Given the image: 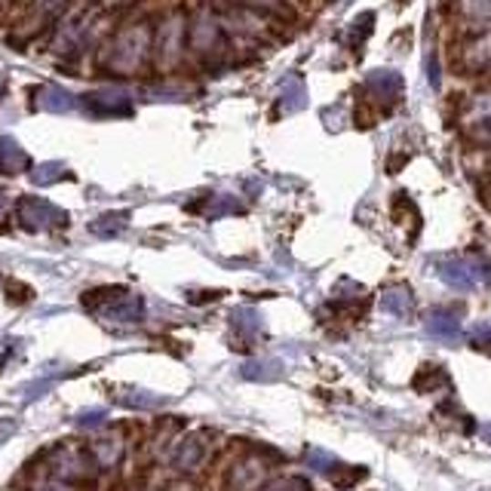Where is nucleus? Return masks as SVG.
I'll list each match as a JSON object with an SVG mask.
<instances>
[{"mask_svg": "<svg viewBox=\"0 0 491 491\" xmlns=\"http://www.w3.org/2000/svg\"><path fill=\"white\" fill-rule=\"evenodd\" d=\"M424 332L430 338L443 344H458L461 338V319H458V310H448V308H434L424 317Z\"/></svg>", "mask_w": 491, "mask_h": 491, "instance_id": "nucleus-5", "label": "nucleus"}, {"mask_svg": "<svg viewBox=\"0 0 491 491\" xmlns=\"http://www.w3.org/2000/svg\"><path fill=\"white\" fill-rule=\"evenodd\" d=\"M473 344H476L482 353H488V357H491V323L476 326V332H473Z\"/></svg>", "mask_w": 491, "mask_h": 491, "instance_id": "nucleus-25", "label": "nucleus"}, {"mask_svg": "<svg viewBox=\"0 0 491 491\" xmlns=\"http://www.w3.org/2000/svg\"><path fill=\"white\" fill-rule=\"evenodd\" d=\"M234 326H236V329H243L246 335H252V332H258V329H261V319H258V313H256V310L240 308V310H234Z\"/></svg>", "mask_w": 491, "mask_h": 491, "instance_id": "nucleus-24", "label": "nucleus"}, {"mask_svg": "<svg viewBox=\"0 0 491 491\" xmlns=\"http://www.w3.org/2000/svg\"><path fill=\"white\" fill-rule=\"evenodd\" d=\"M265 473H267L265 461H258V458L240 461L231 470V488L234 491H256L261 482H265Z\"/></svg>", "mask_w": 491, "mask_h": 491, "instance_id": "nucleus-8", "label": "nucleus"}, {"mask_svg": "<svg viewBox=\"0 0 491 491\" xmlns=\"http://www.w3.org/2000/svg\"><path fill=\"white\" fill-rule=\"evenodd\" d=\"M461 65L467 68L470 74L488 71V68H491V34H482V37L467 40L464 56H461Z\"/></svg>", "mask_w": 491, "mask_h": 491, "instance_id": "nucleus-9", "label": "nucleus"}, {"mask_svg": "<svg viewBox=\"0 0 491 491\" xmlns=\"http://www.w3.org/2000/svg\"><path fill=\"white\" fill-rule=\"evenodd\" d=\"M4 203H6V193H4V191H0V209H4Z\"/></svg>", "mask_w": 491, "mask_h": 491, "instance_id": "nucleus-32", "label": "nucleus"}, {"mask_svg": "<svg viewBox=\"0 0 491 491\" xmlns=\"http://www.w3.org/2000/svg\"><path fill=\"white\" fill-rule=\"evenodd\" d=\"M4 92H6V80H4V74H0V99H4Z\"/></svg>", "mask_w": 491, "mask_h": 491, "instance_id": "nucleus-31", "label": "nucleus"}, {"mask_svg": "<svg viewBox=\"0 0 491 491\" xmlns=\"http://www.w3.org/2000/svg\"><path fill=\"white\" fill-rule=\"evenodd\" d=\"M458 13L473 25V28H479L482 34L491 31V0H473V4H461Z\"/></svg>", "mask_w": 491, "mask_h": 491, "instance_id": "nucleus-17", "label": "nucleus"}, {"mask_svg": "<svg viewBox=\"0 0 491 491\" xmlns=\"http://www.w3.org/2000/svg\"><path fill=\"white\" fill-rule=\"evenodd\" d=\"M225 213H240V203H234V200H227V197H218L215 206H209V218H218V215H225Z\"/></svg>", "mask_w": 491, "mask_h": 491, "instance_id": "nucleus-27", "label": "nucleus"}, {"mask_svg": "<svg viewBox=\"0 0 491 491\" xmlns=\"http://www.w3.org/2000/svg\"><path fill=\"white\" fill-rule=\"evenodd\" d=\"M126 222H130V213H111V215H101L92 222V234H99V236H114V234H120Z\"/></svg>", "mask_w": 491, "mask_h": 491, "instance_id": "nucleus-20", "label": "nucleus"}, {"mask_svg": "<svg viewBox=\"0 0 491 491\" xmlns=\"http://www.w3.org/2000/svg\"><path fill=\"white\" fill-rule=\"evenodd\" d=\"M443 384H448V375L443 366H436V362H424L412 378V387L418 393H434L436 387H443Z\"/></svg>", "mask_w": 491, "mask_h": 491, "instance_id": "nucleus-12", "label": "nucleus"}, {"mask_svg": "<svg viewBox=\"0 0 491 491\" xmlns=\"http://www.w3.org/2000/svg\"><path fill=\"white\" fill-rule=\"evenodd\" d=\"M22 169H31L28 157H25L19 148H16V141L0 139V172H4V175H16V172H22Z\"/></svg>", "mask_w": 491, "mask_h": 491, "instance_id": "nucleus-16", "label": "nucleus"}, {"mask_svg": "<svg viewBox=\"0 0 491 491\" xmlns=\"http://www.w3.org/2000/svg\"><path fill=\"white\" fill-rule=\"evenodd\" d=\"M304 99H308V89H304V80L301 78H292L283 83V92H279V108H283L286 114L292 111H301L304 108Z\"/></svg>", "mask_w": 491, "mask_h": 491, "instance_id": "nucleus-15", "label": "nucleus"}, {"mask_svg": "<svg viewBox=\"0 0 491 491\" xmlns=\"http://www.w3.org/2000/svg\"><path fill=\"white\" fill-rule=\"evenodd\" d=\"M261 491H313V486L308 479H301V476H283V479L267 482Z\"/></svg>", "mask_w": 491, "mask_h": 491, "instance_id": "nucleus-22", "label": "nucleus"}, {"mask_svg": "<svg viewBox=\"0 0 491 491\" xmlns=\"http://www.w3.org/2000/svg\"><path fill=\"white\" fill-rule=\"evenodd\" d=\"M31 179L37 182V184H49V182L62 179V169L53 166V163H49V166H40L37 172H31Z\"/></svg>", "mask_w": 491, "mask_h": 491, "instance_id": "nucleus-26", "label": "nucleus"}, {"mask_svg": "<svg viewBox=\"0 0 491 491\" xmlns=\"http://www.w3.org/2000/svg\"><path fill=\"white\" fill-rule=\"evenodd\" d=\"M83 101H87L89 111L105 114V117L130 114V111H132V108H130V99H126L123 92H114V89H108V92H92V96H83Z\"/></svg>", "mask_w": 491, "mask_h": 491, "instance_id": "nucleus-11", "label": "nucleus"}, {"mask_svg": "<svg viewBox=\"0 0 491 491\" xmlns=\"http://www.w3.org/2000/svg\"><path fill=\"white\" fill-rule=\"evenodd\" d=\"M436 277L454 292H473L479 286H491V265L486 258H443L436 261Z\"/></svg>", "mask_w": 491, "mask_h": 491, "instance_id": "nucleus-1", "label": "nucleus"}, {"mask_svg": "<svg viewBox=\"0 0 491 491\" xmlns=\"http://www.w3.org/2000/svg\"><path fill=\"white\" fill-rule=\"evenodd\" d=\"M31 96H34L31 105L34 108H47V111H68V108L74 105L71 96H68L65 89H58V87H40V89H34Z\"/></svg>", "mask_w": 491, "mask_h": 491, "instance_id": "nucleus-14", "label": "nucleus"}, {"mask_svg": "<svg viewBox=\"0 0 491 491\" xmlns=\"http://www.w3.org/2000/svg\"><path fill=\"white\" fill-rule=\"evenodd\" d=\"M464 130H467V135L476 145H491V92L470 99Z\"/></svg>", "mask_w": 491, "mask_h": 491, "instance_id": "nucleus-4", "label": "nucleus"}, {"mask_svg": "<svg viewBox=\"0 0 491 491\" xmlns=\"http://www.w3.org/2000/svg\"><path fill=\"white\" fill-rule=\"evenodd\" d=\"M203 458H206V443H200L197 436H191V439H184L179 445V452H175V467L191 473L200 467Z\"/></svg>", "mask_w": 491, "mask_h": 491, "instance_id": "nucleus-13", "label": "nucleus"}, {"mask_svg": "<svg viewBox=\"0 0 491 491\" xmlns=\"http://www.w3.org/2000/svg\"><path fill=\"white\" fill-rule=\"evenodd\" d=\"M151 53H154V31H151L148 25H135V28L123 31L111 44L108 65L120 68V71H132V68H139Z\"/></svg>", "mask_w": 491, "mask_h": 491, "instance_id": "nucleus-2", "label": "nucleus"}, {"mask_svg": "<svg viewBox=\"0 0 491 491\" xmlns=\"http://www.w3.org/2000/svg\"><path fill=\"white\" fill-rule=\"evenodd\" d=\"M304 461H308V467L319 470V473H332L338 467L335 454L323 452V448H308V454H304Z\"/></svg>", "mask_w": 491, "mask_h": 491, "instance_id": "nucleus-21", "label": "nucleus"}, {"mask_svg": "<svg viewBox=\"0 0 491 491\" xmlns=\"http://www.w3.org/2000/svg\"><path fill=\"white\" fill-rule=\"evenodd\" d=\"M16 430V421L13 418H0V443H6V439L13 436Z\"/></svg>", "mask_w": 491, "mask_h": 491, "instance_id": "nucleus-29", "label": "nucleus"}, {"mask_svg": "<svg viewBox=\"0 0 491 491\" xmlns=\"http://www.w3.org/2000/svg\"><path fill=\"white\" fill-rule=\"evenodd\" d=\"M188 44L197 49V53H215L218 44H222V25L213 19H200L191 25Z\"/></svg>", "mask_w": 491, "mask_h": 491, "instance_id": "nucleus-10", "label": "nucleus"}, {"mask_svg": "<svg viewBox=\"0 0 491 491\" xmlns=\"http://www.w3.org/2000/svg\"><path fill=\"white\" fill-rule=\"evenodd\" d=\"M371 22H375V13H360L357 19L350 22V44H362V40L369 37Z\"/></svg>", "mask_w": 491, "mask_h": 491, "instance_id": "nucleus-23", "label": "nucleus"}, {"mask_svg": "<svg viewBox=\"0 0 491 491\" xmlns=\"http://www.w3.org/2000/svg\"><path fill=\"white\" fill-rule=\"evenodd\" d=\"M19 222L31 231H44V227H56L65 225L68 215L62 209H56L53 203L40 200V197H22L19 200Z\"/></svg>", "mask_w": 491, "mask_h": 491, "instance_id": "nucleus-3", "label": "nucleus"}, {"mask_svg": "<svg viewBox=\"0 0 491 491\" xmlns=\"http://www.w3.org/2000/svg\"><path fill=\"white\" fill-rule=\"evenodd\" d=\"M366 476H369L366 467H344V464H338V467L329 473V479H332V486L338 491H350L353 486H360Z\"/></svg>", "mask_w": 491, "mask_h": 491, "instance_id": "nucleus-18", "label": "nucleus"}, {"mask_svg": "<svg viewBox=\"0 0 491 491\" xmlns=\"http://www.w3.org/2000/svg\"><path fill=\"white\" fill-rule=\"evenodd\" d=\"M34 491H71L65 486V482H58V479H37V486H34Z\"/></svg>", "mask_w": 491, "mask_h": 491, "instance_id": "nucleus-28", "label": "nucleus"}, {"mask_svg": "<svg viewBox=\"0 0 491 491\" xmlns=\"http://www.w3.org/2000/svg\"><path fill=\"white\" fill-rule=\"evenodd\" d=\"M381 308H384V313H391V317L409 319L414 310V295L405 283L387 286V289L381 292Z\"/></svg>", "mask_w": 491, "mask_h": 491, "instance_id": "nucleus-7", "label": "nucleus"}, {"mask_svg": "<svg viewBox=\"0 0 491 491\" xmlns=\"http://www.w3.org/2000/svg\"><path fill=\"white\" fill-rule=\"evenodd\" d=\"M240 375L249 381H277L283 371H279V362L274 360H256V362H246Z\"/></svg>", "mask_w": 491, "mask_h": 491, "instance_id": "nucleus-19", "label": "nucleus"}, {"mask_svg": "<svg viewBox=\"0 0 491 491\" xmlns=\"http://www.w3.org/2000/svg\"><path fill=\"white\" fill-rule=\"evenodd\" d=\"M482 439H486V443H491V424L482 427Z\"/></svg>", "mask_w": 491, "mask_h": 491, "instance_id": "nucleus-30", "label": "nucleus"}, {"mask_svg": "<svg viewBox=\"0 0 491 491\" xmlns=\"http://www.w3.org/2000/svg\"><path fill=\"white\" fill-rule=\"evenodd\" d=\"M366 92L371 99L393 105V101H400L402 96V78L396 71H391V68H378V71L366 74Z\"/></svg>", "mask_w": 491, "mask_h": 491, "instance_id": "nucleus-6", "label": "nucleus"}]
</instances>
